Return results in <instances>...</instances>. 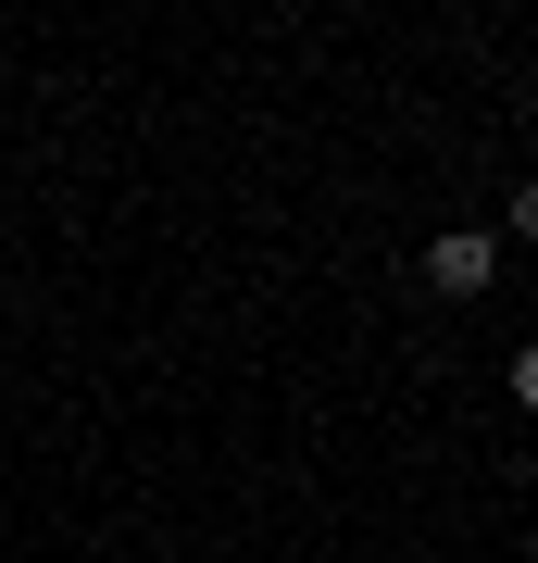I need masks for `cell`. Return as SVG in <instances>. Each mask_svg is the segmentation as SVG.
Segmentation results:
<instances>
[{"instance_id": "6da1fadb", "label": "cell", "mask_w": 538, "mask_h": 563, "mask_svg": "<svg viewBox=\"0 0 538 563\" xmlns=\"http://www.w3.org/2000/svg\"><path fill=\"white\" fill-rule=\"evenodd\" d=\"M488 276H501V239H476V225H451V239H426V288H439V301H476Z\"/></svg>"}]
</instances>
